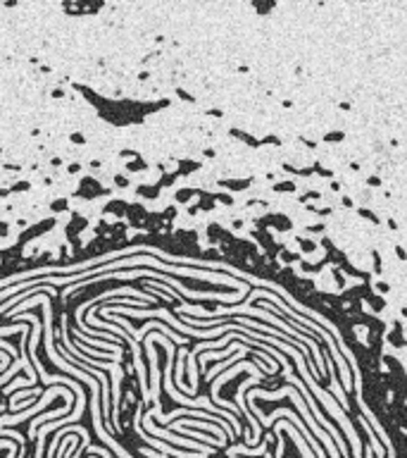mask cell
I'll list each match as a JSON object with an SVG mask.
<instances>
[{"mask_svg":"<svg viewBox=\"0 0 407 458\" xmlns=\"http://www.w3.org/2000/svg\"><path fill=\"white\" fill-rule=\"evenodd\" d=\"M55 396H65L67 401H74V394L69 392V389H65V387H50L48 392H46V396H43L38 404H33V406H29L24 413H13V416H0V429H8L10 425H17V423H22V420H26V418H31V416H38V411H43L46 406L50 404V401L55 399Z\"/></svg>","mask_w":407,"mask_h":458,"instance_id":"1","label":"cell"},{"mask_svg":"<svg viewBox=\"0 0 407 458\" xmlns=\"http://www.w3.org/2000/svg\"><path fill=\"white\" fill-rule=\"evenodd\" d=\"M141 456H146V458H169L167 454H160V451H153V449H141Z\"/></svg>","mask_w":407,"mask_h":458,"instance_id":"3","label":"cell"},{"mask_svg":"<svg viewBox=\"0 0 407 458\" xmlns=\"http://www.w3.org/2000/svg\"><path fill=\"white\" fill-rule=\"evenodd\" d=\"M143 427H146V432L150 434V437L169 439L172 444L186 446V449L196 451V454H205V456H210V454H212V449H203V446L196 444V442H191V439H181V437H176V434H169V432H167V429L158 427V425H155V423H153V418H150V416H143Z\"/></svg>","mask_w":407,"mask_h":458,"instance_id":"2","label":"cell"}]
</instances>
